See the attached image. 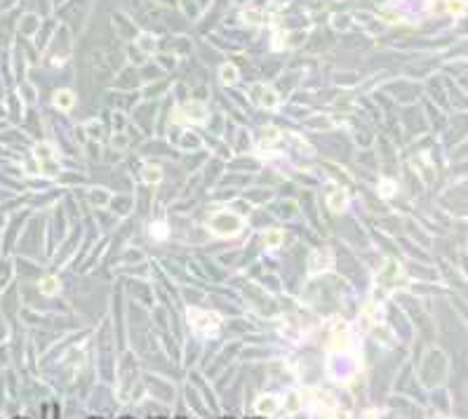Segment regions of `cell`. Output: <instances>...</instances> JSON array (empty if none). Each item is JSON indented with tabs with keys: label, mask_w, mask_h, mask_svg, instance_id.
<instances>
[{
	"label": "cell",
	"mask_w": 468,
	"mask_h": 419,
	"mask_svg": "<svg viewBox=\"0 0 468 419\" xmlns=\"http://www.w3.org/2000/svg\"><path fill=\"white\" fill-rule=\"evenodd\" d=\"M141 179L146 184H158V182H163V170L155 167V165H148V167H144V172H141Z\"/></svg>",
	"instance_id": "cell-9"
},
{
	"label": "cell",
	"mask_w": 468,
	"mask_h": 419,
	"mask_svg": "<svg viewBox=\"0 0 468 419\" xmlns=\"http://www.w3.org/2000/svg\"><path fill=\"white\" fill-rule=\"evenodd\" d=\"M176 118H179V120H186V122H202L207 118V109L200 102H189L179 109Z\"/></svg>",
	"instance_id": "cell-3"
},
{
	"label": "cell",
	"mask_w": 468,
	"mask_h": 419,
	"mask_svg": "<svg viewBox=\"0 0 468 419\" xmlns=\"http://www.w3.org/2000/svg\"><path fill=\"white\" fill-rule=\"evenodd\" d=\"M139 45L146 50V52H155V40H153V38H141Z\"/></svg>",
	"instance_id": "cell-19"
},
{
	"label": "cell",
	"mask_w": 468,
	"mask_h": 419,
	"mask_svg": "<svg viewBox=\"0 0 468 419\" xmlns=\"http://www.w3.org/2000/svg\"><path fill=\"white\" fill-rule=\"evenodd\" d=\"M33 153H36V158H40L43 163H45V160L55 158V151H52V146H49V144H38L36 149H33Z\"/></svg>",
	"instance_id": "cell-15"
},
{
	"label": "cell",
	"mask_w": 468,
	"mask_h": 419,
	"mask_svg": "<svg viewBox=\"0 0 468 419\" xmlns=\"http://www.w3.org/2000/svg\"><path fill=\"white\" fill-rule=\"evenodd\" d=\"M189 323L193 325L195 332L214 334L221 321L217 313H207V311H200V309H189Z\"/></svg>",
	"instance_id": "cell-2"
},
{
	"label": "cell",
	"mask_w": 468,
	"mask_h": 419,
	"mask_svg": "<svg viewBox=\"0 0 468 419\" xmlns=\"http://www.w3.org/2000/svg\"><path fill=\"white\" fill-rule=\"evenodd\" d=\"M59 280L57 278H52V276H47V278H43L40 280V292H43V294H57V292H59Z\"/></svg>",
	"instance_id": "cell-14"
},
{
	"label": "cell",
	"mask_w": 468,
	"mask_h": 419,
	"mask_svg": "<svg viewBox=\"0 0 468 419\" xmlns=\"http://www.w3.org/2000/svg\"><path fill=\"white\" fill-rule=\"evenodd\" d=\"M316 403L320 407H327V410H334V407H336V398L329 393V391H318V393H316Z\"/></svg>",
	"instance_id": "cell-13"
},
{
	"label": "cell",
	"mask_w": 468,
	"mask_h": 419,
	"mask_svg": "<svg viewBox=\"0 0 468 419\" xmlns=\"http://www.w3.org/2000/svg\"><path fill=\"white\" fill-rule=\"evenodd\" d=\"M278 398L275 396H271V393H264V396H259L256 398V403H254V410L259 414H266V417H273L275 412H278Z\"/></svg>",
	"instance_id": "cell-6"
},
{
	"label": "cell",
	"mask_w": 468,
	"mask_h": 419,
	"mask_svg": "<svg viewBox=\"0 0 468 419\" xmlns=\"http://www.w3.org/2000/svg\"><path fill=\"white\" fill-rule=\"evenodd\" d=\"M287 407H290V410H297V407H299L297 393H292V396H290V401H287Z\"/></svg>",
	"instance_id": "cell-20"
},
{
	"label": "cell",
	"mask_w": 468,
	"mask_h": 419,
	"mask_svg": "<svg viewBox=\"0 0 468 419\" xmlns=\"http://www.w3.org/2000/svg\"><path fill=\"white\" fill-rule=\"evenodd\" d=\"M395 191H398V188H395V182H391V179H381V186H379V195H381V198H391Z\"/></svg>",
	"instance_id": "cell-16"
},
{
	"label": "cell",
	"mask_w": 468,
	"mask_h": 419,
	"mask_svg": "<svg viewBox=\"0 0 468 419\" xmlns=\"http://www.w3.org/2000/svg\"><path fill=\"white\" fill-rule=\"evenodd\" d=\"M351 347V332H348V325L346 323H336L334 330H332V339H329V349H334V351H346Z\"/></svg>",
	"instance_id": "cell-5"
},
{
	"label": "cell",
	"mask_w": 468,
	"mask_h": 419,
	"mask_svg": "<svg viewBox=\"0 0 468 419\" xmlns=\"http://www.w3.org/2000/svg\"><path fill=\"white\" fill-rule=\"evenodd\" d=\"M73 104H75V97H73V92H71V90H59L55 94V106H57V109L68 111Z\"/></svg>",
	"instance_id": "cell-8"
},
{
	"label": "cell",
	"mask_w": 468,
	"mask_h": 419,
	"mask_svg": "<svg viewBox=\"0 0 468 419\" xmlns=\"http://www.w3.org/2000/svg\"><path fill=\"white\" fill-rule=\"evenodd\" d=\"M219 76H221V83H224V85H236L238 83V68L233 66V64H224Z\"/></svg>",
	"instance_id": "cell-10"
},
{
	"label": "cell",
	"mask_w": 468,
	"mask_h": 419,
	"mask_svg": "<svg viewBox=\"0 0 468 419\" xmlns=\"http://www.w3.org/2000/svg\"><path fill=\"white\" fill-rule=\"evenodd\" d=\"M327 205H329V210H332V212H344V210H346V205H348V191L346 188H334V191H332V193L327 195Z\"/></svg>",
	"instance_id": "cell-7"
},
{
	"label": "cell",
	"mask_w": 468,
	"mask_h": 419,
	"mask_svg": "<svg viewBox=\"0 0 468 419\" xmlns=\"http://www.w3.org/2000/svg\"><path fill=\"white\" fill-rule=\"evenodd\" d=\"M240 226H243L240 217H236V214H231V212H219L210 219V229H212L217 236H224V238L236 236V233L240 231Z\"/></svg>",
	"instance_id": "cell-1"
},
{
	"label": "cell",
	"mask_w": 468,
	"mask_h": 419,
	"mask_svg": "<svg viewBox=\"0 0 468 419\" xmlns=\"http://www.w3.org/2000/svg\"><path fill=\"white\" fill-rule=\"evenodd\" d=\"M280 139V132L275 128H264L262 132V144H273V141Z\"/></svg>",
	"instance_id": "cell-17"
},
{
	"label": "cell",
	"mask_w": 468,
	"mask_h": 419,
	"mask_svg": "<svg viewBox=\"0 0 468 419\" xmlns=\"http://www.w3.org/2000/svg\"><path fill=\"white\" fill-rule=\"evenodd\" d=\"M282 240H285V233L278 231V229H271V231L264 233V243H266L268 248H280Z\"/></svg>",
	"instance_id": "cell-12"
},
{
	"label": "cell",
	"mask_w": 468,
	"mask_h": 419,
	"mask_svg": "<svg viewBox=\"0 0 468 419\" xmlns=\"http://www.w3.org/2000/svg\"><path fill=\"white\" fill-rule=\"evenodd\" d=\"M252 97H254V102L259 104V106H264V109H275L280 104V94L273 90V87H266V85H256L254 90H252Z\"/></svg>",
	"instance_id": "cell-4"
},
{
	"label": "cell",
	"mask_w": 468,
	"mask_h": 419,
	"mask_svg": "<svg viewBox=\"0 0 468 419\" xmlns=\"http://www.w3.org/2000/svg\"><path fill=\"white\" fill-rule=\"evenodd\" d=\"M243 17H245V21H247V24H262V14L254 12V10H247Z\"/></svg>",
	"instance_id": "cell-18"
},
{
	"label": "cell",
	"mask_w": 468,
	"mask_h": 419,
	"mask_svg": "<svg viewBox=\"0 0 468 419\" xmlns=\"http://www.w3.org/2000/svg\"><path fill=\"white\" fill-rule=\"evenodd\" d=\"M445 12L454 14V17H463L466 14V0H445Z\"/></svg>",
	"instance_id": "cell-11"
}]
</instances>
